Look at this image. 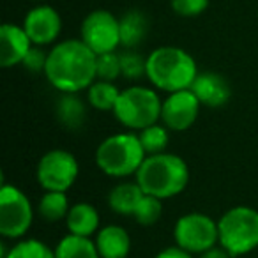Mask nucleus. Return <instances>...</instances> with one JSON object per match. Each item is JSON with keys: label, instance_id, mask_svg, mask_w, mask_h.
Returning <instances> with one entry per match:
<instances>
[{"label": "nucleus", "instance_id": "obj_1", "mask_svg": "<svg viewBox=\"0 0 258 258\" xmlns=\"http://www.w3.org/2000/svg\"><path fill=\"white\" fill-rule=\"evenodd\" d=\"M97 55L82 39H66L48 51L44 76L60 92L78 94L96 82Z\"/></svg>", "mask_w": 258, "mask_h": 258}, {"label": "nucleus", "instance_id": "obj_2", "mask_svg": "<svg viewBox=\"0 0 258 258\" xmlns=\"http://www.w3.org/2000/svg\"><path fill=\"white\" fill-rule=\"evenodd\" d=\"M135 177L145 195L166 200L186 189L189 182V168L180 156L161 152L147 156Z\"/></svg>", "mask_w": 258, "mask_h": 258}, {"label": "nucleus", "instance_id": "obj_3", "mask_svg": "<svg viewBox=\"0 0 258 258\" xmlns=\"http://www.w3.org/2000/svg\"><path fill=\"white\" fill-rule=\"evenodd\" d=\"M197 75V62L182 48L159 46L147 55V78L159 90L172 94L191 89Z\"/></svg>", "mask_w": 258, "mask_h": 258}, {"label": "nucleus", "instance_id": "obj_4", "mask_svg": "<svg viewBox=\"0 0 258 258\" xmlns=\"http://www.w3.org/2000/svg\"><path fill=\"white\" fill-rule=\"evenodd\" d=\"M145 158L147 154L144 151L140 137L135 133L108 137L104 142H101L96 151V165L103 173L115 179L137 175Z\"/></svg>", "mask_w": 258, "mask_h": 258}, {"label": "nucleus", "instance_id": "obj_5", "mask_svg": "<svg viewBox=\"0 0 258 258\" xmlns=\"http://www.w3.org/2000/svg\"><path fill=\"white\" fill-rule=\"evenodd\" d=\"M219 246L230 256H244L258 247V211L246 205L232 207L219 218Z\"/></svg>", "mask_w": 258, "mask_h": 258}, {"label": "nucleus", "instance_id": "obj_6", "mask_svg": "<svg viewBox=\"0 0 258 258\" xmlns=\"http://www.w3.org/2000/svg\"><path fill=\"white\" fill-rule=\"evenodd\" d=\"M161 108L163 101L159 99L156 90L135 85L120 90L113 115L124 127L131 131H142L161 118Z\"/></svg>", "mask_w": 258, "mask_h": 258}, {"label": "nucleus", "instance_id": "obj_7", "mask_svg": "<svg viewBox=\"0 0 258 258\" xmlns=\"http://www.w3.org/2000/svg\"><path fill=\"white\" fill-rule=\"evenodd\" d=\"M34 221V209L29 197L20 187L2 180L0 186V235L6 239L23 237Z\"/></svg>", "mask_w": 258, "mask_h": 258}, {"label": "nucleus", "instance_id": "obj_8", "mask_svg": "<svg viewBox=\"0 0 258 258\" xmlns=\"http://www.w3.org/2000/svg\"><path fill=\"white\" fill-rule=\"evenodd\" d=\"M173 239L177 246L189 251L191 254H202L219 242L218 223L207 214L189 212L177 219L175 228H173Z\"/></svg>", "mask_w": 258, "mask_h": 258}, {"label": "nucleus", "instance_id": "obj_9", "mask_svg": "<svg viewBox=\"0 0 258 258\" xmlns=\"http://www.w3.org/2000/svg\"><path fill=\"white\" fill-rule=\"evenodd\" d=\"M80 39L96 55L115 51L120 46V22L106 9H94L83 18Z\"/></svg>", "mask_w": 258, "mask_h": 258}, {"label": "nucleus", "instance_id": "obj_10", "mask_svg": "<svg viewBox=\"0 0 258 258\" xmlns=\"http://www.w3.org/2000/svg\"><path fill=\"white\" fill-rule=\"evenodd\" d=\"M80 166L76 158L68 151L55 149L39 159L36 177L44 191H68L76 182Z\"/></svg>", "mask_w": 258, "mask_h": 258}, {"label": "nucleus", "instance_id": "obj_11", "mask_svg": "<svg viewBox=\"0 0 258 258\" xmlns=\"http://www.w3.org/2000/svg\"><path fill=\"white\" fill-rule=\"evenodd\" d=\"M200 101L191 89L172 92L161 108V120L170 131H186L197 122L200 113Z\"/></svg>", "mask_w": 258, "mask_h": 258}, {"label": "nucleus", "instance_id": "obj_12", "mask_svg": "<svg viewBox=\"0 0 258 258\" xmlns=\"http://www.w3.org/2000/svg\"><path fill=\"white\" fill-rule=\"evenodd\" d=\"M22 27L29 34L32 44L48 46V44L55 43L57 37L60 36L62 18L55 8L48 4H39L27 13Z\"/></svg>", "mask_w": 258, "mask_h": 258}, {"label": "nucleus", "instance_id": "obj_13", "mask_svg": "<svg viewBox=\"0 0 258 258\" xmlns=\"http://www.w3.org/2000/svg\"><path fill=\"white\" fill-rule=\"evenodd\" d=\"M32 46V41L23 27L15 23H4L0 27V66L2 68L8 69L22 64Z\"/></svg>", "mask_w": 258, "mask_h": 258}, {"label": "nucleus", "instance_id": "obj_14", "mask_svg": "<svg viewBox=\"0 0 258 258\" xmlns=\"http://www.w3.org/2000/svg\"><path fill=\"white\" fill-rule=\"evenodd\" d=\"M191 90L198 97V101L209 108L225 106L232 96V89H230V83L226 82L225 76L212 71L198 73L193 85H191Z\"/></svg>", "mask_w": 258, "mask_h": 258}, {"label": "nucleus", "instance_id": "obj_15", "mask_svg": "<svg viewBox=\"0 0 258 258\" xmlns=\"http://www.w3.org/2000/svg\"><path fill=\"white\" fill-rule=\"evenodd\" d=\"M96 246L101 258H125L131 251V237L120 225H108L97 232Z\"/></svg>", "mask_w": 258, "mask_h": 258}, {"label": "nucleus", "instance_id": "obj_16", "mask_svg": "<svg viewBox=\"0 0 258 258\" xmlns=\"http://www.w3.org/2000/svg\"><path fill=\"white\" fill-rule=\"evenodd\" d=\"M55 115L66 129L78 131L87 120V106L82 97H78V94L62 92V96L57 101V106H55Z\"/></svg>", "mask_w": 258, "mask_h": 258}, {"label": "nucleus", "instance_id": "obj_17", "mask_svg": "<svg viewBox=\"0 0 258 258\" xmlns=\"http://www.w3.org/2000/svg\"><path fill=\"white\" fill-rule=\"evenodd\" d=\"M120 22V46L125 50H135L138 44L144 43L149 32V20L138 9H131L118 18Z\"/></svg>", "mask_w": 258, "mask_h": 258}, {"label": "nucleus", "instance_id": "obj_18", "mask_svg": "<svg viewBox=\"0 0 258 258\" xmlns=\"http://www.w3.org/2000/svg\"><path fill=\"white\" fill-rule=\"evenodd\" d=\"M66 225H68L69 233L90 237L99 228V212L92 204L80 202V204L71 205L68 218H66Z\"/></svg>", "mask_w": 258, "mask_h": 258}, {"label": "nucleus", "instance_id": "obj_19", "mask_svg": "<svg viewBox=\"0 0 258 258\" xmlns=\"http://www.w3.org/2000/svg\"><path fill=\"white\" fill-rule=\"evenodd\" d=\"M144 195V189L137 180L135 182H120L108 195V205L111 211L120 216H133Z\"/></svg>", "mask_w": 258, "mask_h": 258}, {"label": "nucleus", "instance_id": "obj_20", "mask_svg": "<svg viewBox=\"0 0 258 258\" xmlns=\"http://www.w3.org/2000/svg\"><path fill=\"white\" fill-rule=\"evenodd\" d=\"M55 258H101V254L90 237L68 233L55 247Z\"/></svg>", "mask_w": 258, "mask_h": 258}, {"label": "nucleus", "instance_id": "obj_21", "mask_svg": "<svg viewBox=\"0 0 258 258\" xmlns=\"http://www.w3.org/2000/svg\"><path fill=\"white\" fill-rule=\"evenodd\" d=\"M118 96H120V90L115 87L113 82L96 80L87 89V101H89V104L101 111H113L115 104L118 101Z\"/></svg>", "mask_w": 258, "mask_h": 258}, {"label": "nucleus", "instance_id": "obj_22", "mask_svg": "<svg viewBox=\"0 0 258 258\" xmlns=\"http://www.w3.org/2000/svg\"><path fill=\"white\" fill-rule=\"evenodd\" d=\"M69 209H71V205H69L68 195L64 191H44L39 205H37V211L43 216V219L50 223L66 219L69 214Z\"/></svg>", "mask_w": 258, "mask_h": 258}, {"label": "nucleus", "instance_id": "obj_23", "mask_svg": "<svg viewBox=\"0 0 258 258\" xmlns=\"http://www.w3.org/2000/svg\"><path fill=\"white\" fill-rule=\"evenodd\" d=\"M138 137H140V142L144 145V151L147 156L151 154H161L165 152L166 145L170 142V135H168V127L165 124H152L149 127L138 131Z\"/></svg>", "mask_w": 258, "mask_h": 258}, {"label": "nucleus", "instance_id": "obj_24", "mask_svg": "<svg viewBox=\"0 0 258 258\" xmlns=\"http://www.w3.org/2000/svg\"><path fill=\"white\" fill-rule=\"evenodd\" d=\"M6 258H55V249L37 239H25L13 246Z\"/></svg>", "mask_w": 258, "mask_h": 258}, {"label": "nucleus", "instance_id": "obj_25", "mask_svg": "<svg viewBox=\"0 0 258 258\" xmlns=\"http://www.w3.org/2000/svg\"><path fill=\"white\" fill-rule=\"evenodd\" d=\"M163 214V204L159 198L151 197V195H144V198L138 204L137 211H135L133 218L138 225L142 226H151L159 221Z\"/></svg>", "mask_w": 258, "mask_h": 258}, {"label": "nucleus", "instance_id": "obj_26", "mask_svg": "<svg viewBox=\"0 0 258 258\" xmlns=\"http://www.w3.org/2000/svg\"><path fill=\"white\" fill-rule=\"evenodd\" d=\"M120 69L122 76L125 80H140L142 76H147V57H142L138 51L125 50L120 53Z\"/></svg>", "mask_w": 258, "mask_h": 258}, {"label": "nucleus", "instance_id": "obj_27", "mask_svg": "<svg viewBox=\"0 0 258 258\" xmlns=\"http://www.w3.org/2000/svg\"><path fill=\"white\" fill-rule=\"evenodd\" d=\"M118 76H122L120 53H117V51H108V53L97 55L96 78L104 80V82H115Z\"/></svg>", "mask_w": 258, "mask_h": 258}, {"label": "nucleus", "instance_id": "obj_28", "mask_svg": "<svg viewBox=\"0 0 258 258\" xmlns=\"http://www.w3.org/2000/svg\"><path fill=\"white\" fill-rule=\"evenodd\" d=\"M173 13L182 18H195L205 13L209 8V0H170Z\"/></svg>", "mask_w": 258, "mask_h": 258}, {"label": "nucleus", "instance_id": "obj_29", "mask_svg": "<svg viewBox=\"0 0 258 258\" xmlns=\"http://www.w3.org/2000/svg\"><path fill=\"white\" fill-rule=\"evenodd\" d=\"M46 60H48V53L43 50V46H36L34 44L29 50V53L25 55L22 66L27 69L29 73H44V68H46Z\"/></svg>", "mask_w": 258, "mask_h": 258}, {"label": "nucleus", "instance_id": "obj_30", "mask_svg": "<svg viewBox=\"0 0 258 258\" xmlns=\"http://www.w3.org/2000/svg\"><path fill=\"white\" fill-rule=\"evenodd\" d=\"M154 258H193V256H191L189 251L182 249V247L170 246V247H165L163 251H159Z\"/></svg>", "mask_w": 258, "mask_h": 258}, {"label": "nucleus", "instance_id": "obj_31", "mask_svg": "<svg viewBox=\"0 0 258 258\" xmlns=\"http://www.w3.org/2000/svg\"><path fill=\"white\" fill-rule=\"evenodd\" d=\"M200 258H232L230 256V253L225 249V247H211V249L204 251V253L200 254Z\"/></svg>", "mask_w": 258, "mask_h": 258}, {"label": "nucleus", "instance_id": "obj_32", "mask_svg": "<svg viewBox=\"0 0 258 258\" xmlns=\"http://www.w3.org/2000/svg\"><path fill=\"white\" fill-rule=\"evenodd\" d=\"M30 2H41V4H43L44 0H30Z\"/></svg>", "mask_w": 258, "mask_h": 258}]
</instances>
